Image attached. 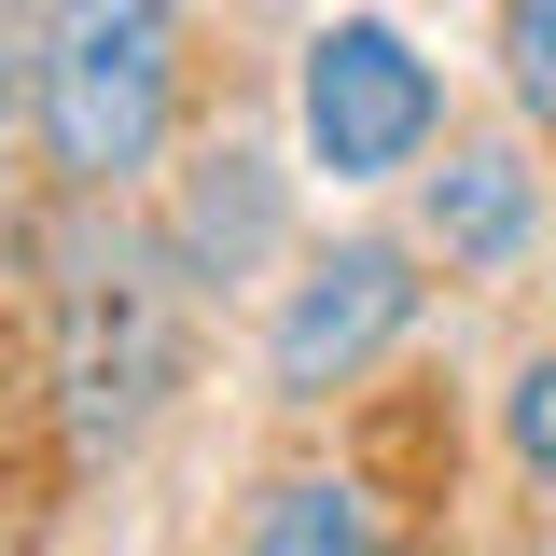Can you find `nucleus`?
Listing matches in <instances>:
<instances>
[{
  "instance_id": "f257e3e1",
  "label": "nucleus",
  "mask_w": 556,
  "mask_h": 556,
  "mask_svg": "<svg viewBox=\"0 0 556 556\" xmlns=\"http://www.w3.org/2000/svg\"><path fill=\"white\" fill-rule=\"evenodd\" d=\"M28 112H42V153L70 195H126L181 112V14L167 0H42Z\"/></svg>"
},
{
  "instance_id": "f03ea898",
  "label": "nucleus",
  "mask_w": 556,
  "mask_h": 556,
  "mask_svg": "<svg viewBox=\"0 0 556 556\" xmlns=\"http://www.w3.org/2000/svg\"><path fill=\"white\" fill-rule=\"evenodd\" d=\"M56 390H70V445L126 459L153 404L181 390V265L167 237H70V292H56Z\"/></svg>"
},
{
  "instance_id": "7ed1b4c3",
  "label": "nucleus",
  "mask_w": 556,
  "mask_h": 556,
  "mask_svg": "<svg viewBox=\"0 0 556 556\" xmlns=\"http://www.w3.org/2000/svg\"><path fill=\"white\" fill-rule=\"evenodd\" d=\"M404 320H417V251L404 237H348V251H320V265L278 292L265 390L278 404H334V390H362V376L404 348Z\"/></svg>"
},
{
  "instance_id": "20e7f679",
  "label": "nucleus",
  "mask_w": 556,
  "mask_h": 556,
  "mask_svg": "<svg viewBox=\"0 0 556 556\" xmlns=\"http://www.w3.org/2000/svg\"><path fill=\"white\" fill-rule=\"evenodd\" d=\"M445 126V84L417 56L404 28H376V14H334L320 42H306V153L334 167V181H390L417 167Z\"/></svg>"
},
{
  "instance_id": "39448f33",
  "label": "nucleus",
  "mask_w": 556,
  "mask_h": 556,
  "mask_svg": "<svg viewBox=\"0 0 556 556\" xmlns=\"http://www.w3.org/2000/svg\"><path fill=\"white\" fill-rule=\"evenodd\" d=\"M278 237H292V195H278L265 153H195L181 167V208H167V265H181V292H237V278L278 265Z\"/></svg>"
},
{
  "instance_id": "423d86ee",
  "label": "nucleus",
  "mask_w": 556,
  "mask_h": 556,
  "mask_svg": "<svg viewBox=\"0 0 556 556\" xmlns=\"http://www.w3.org/2000/svg\"><path fill=\"white\" fill-rule=\"evenodd\" d=\"M529 223H543V181H529V153H501V139H459L445 167H431V195H417V251L431 265H515L529 251Z\"/></svg>"
},
{
  "instance_id": "0eeeda50",
  "label": "nucleus",
  "mask_w": 556,
  "mask_h": 556,
  "mask_svg": "<svg viewBox=\"0 0 556 556\" xmlns=\"http://www.w3.org/2000/svg\"><path fill=\"white\" fill-rule=\"evenodd\" d=\"M237 556H404V543H390V515H376L362 473H278L251 501V543Z\"/></svg>"
},
{
  "instance_id": "6e6552de",
  "label": "nucleus",
  "mask_w": 556,
  "mask_h": 556,
  "mask_svg": "<svg viewBox=\"0 0 556 556\" xmlns=\"http://www.w3.org/2000/svg\"><path fill=\"white\" fill-rule=\"evenodd\" d=\"M501 84H515V112L556 139V0H501Z\"/></svg>"
},
{
  "instance_id": "1a4fd4ad",
  "label": "nucleus",
  "mask_w": 556,
  "mask_h": 556,
  "mask_svg": "<svg viewBox=\"0 0 556 556\" xmlns=\"http://www.w3.org/2000/svg\"><path fill=\"white\" fill-rule=\"evenodd\" d=\"M501 445H515V473L556 486V348L543 362H515V390H501Z\"/></svg>"
},
{
  "instance_id": "9d476101",
  "label": "nucleus",
  "mask_w": 556,
  "mask_h": 556,
  "mask_svg": "<svg viewBox=\"0 0 556 556\" xmlns=\"http://www.w3.org/2000/svg\"><path fill=\"white\" fill-rule=\"evenodd\" d=\"M28 28H42V14L0 0V126H14V98H28Z\"/></svg>"
}]
</instances>
